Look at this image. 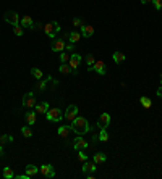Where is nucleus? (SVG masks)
<instances>
[{"instance_id":"4be33fe9","label":"nucleus","mask_w":162,"mask_h":179,"mask_svg":"<svg viewBox=\"0 0 162 179\" xmlns=\"http://www.w3.org/2000/svg\"><path fill=\"white\" fill-rule=\"evenodd\" d=\"M105 160H107V155H105V153H101V152H99V153L94 155V163H96V164H97V163H104Z\"/></svg>"},{"instance_id":"4c0bfd02","label":"nucleus","mask_w":162,"mask_h":179,"mask_svg":"<svg viewBox=\"0 0 162 179\" xmlns=\"http://www.w3.org/2000/svg\"><path fill=\"white\" fill-rule=\"evenodd\" d=\"M97 140H99V134H94L93 135V142H97Z\"/></svg>"},{"instance_id":"f3484780","label":"nucleus","mask_w":162,"mask_h":179,"mask_svg":"<svg viewBox=\"0 0 162 179\" xmlns=\"http://www.w3.org/2000/svg\"><path fill=\"white\" fill-rule=\"evenodd\" d=\"M37 173H39V168L36 166V164H28V166H26V174L29 177H34Z\"/></svg>"},{"instance_id":"423d86ee","label":"nucleus","mask_w":162,"mask_h":179,"mask_svg":"<svg viewBox=\"0 0 162 179\" xmlns=\"http://www.w3.org/2000/svg\"><path fill=\"white\" fill-rule=\"evenodd\" d=\"M23 105L26 106V108H34L36 106V95L33 94V92H28V94L23 95Z\"/></svg>"},{"instance_id":"cd10ccee","label":"nucleus","mask_w":162,"mask_h":179,"mask_svg":"<svg viewBox=\"0 0 162 179\" xmlns=\"http://www.w3.org/2000/svg\"><path fill=\"white\" fill-rule=\"evenodd\" d=\"M60 73H72V66H70V65H65V63H63V65H60Z\"/></svg>"},{"instance_id":"c9c22d12","label":"nucleus","mask_w":162,"mask_h":179,"mask_svg":"<svg viewBox=\"0 0 162 179\" xmlns=\"http://www.w3.org/2000/svg\"><path fill=\"white\" fill-rule=\"evenodd\" d=\"M37 87H39L41 90H44V89H46V81H41V79H39V82H37Z\"/></svg>"},{"instance_id":"1a4fd4ad","label":"nucleus","mask_w":162,"mask_h":179,"mask_svg":"<svg viewBox=\"0 0 162 179\" xmlns=\"http://www.w3.org/2000/svg\"><path fill=\"white\" fill-rule=\"evenodd\" d=\"M93 69L96 71L97 74L104 76V74H105V65H104V61H96L91 68H88V71H93Z\"/></svg>"},{"instance_id":"9b49d317","label":"nucleus","mask_w":162,"mask_h":179,"mask_svg":"<svg viewBox=\"0 0 162 179\" xmlns=\"http://www.w3.org/2000/svg\"><path fill=\"white\" fill-rule=\"evenodd\" d=\"M65 44H67V42L62 40V39H54L52 50H54V52H63V50H65Z\"/></svg>"},{"instance_id":"f8f14e48","label":"nucleus","mask_w":162,"mask_h":179,"mask_svg":"<svg viewBox=\"0 0 162 179\" xmlns=\"http://www.w3.org/2000/svg\"><path fill=\"white\" fill-rule=\"evenodd\" d=\"M83 173L84 174H88V173H94V171H96V163L94 161H83Z\"/></svg>"},{"instance_id":"7c9ffc66","label":"nucleus","mask_w":162,"mask_h":179,"mask_svg":"<svg viewBox=\"0 0 162 179\" xmlns=\"http://www.w3.org/2000/svg\"><path fill=\"white\" fill-rule=\"evenodd\" d=\"M78 160L80 161H86L88 160V155L83 152V150H78Z\"/></svg>"},{"instance_id":"9d476101","label":"nucleus","mask_w":162,"mask_h":179,"mask_svg":"<svg viewBox=\"0 0 162 179\" xmlns=\"http://www.w3.org/2000/svg\"><path fill=\"white\" fill-rule=\"evenodd\" d=\"M88 142L84 140L83 137H76L75 139V142H73V148L76 150V152H78V150H84V148H88Z\"/></svg>"},{"instance_id":"7ed1b4c3","label":"nucleus","mask_w":162,"mask_h":179,"mask_svg":"<svg viewBox=\"0 0 162 179\" xmlns=\"http://www.w3.org/2000/svg\"><path fill=\"white\" fill-rule=\"evenodd\" d=\"M46 116H47L49 121H52V123H59V121L63 118V113H62L60 108H49Z\"/></svg>"},{"instance_id":"ea45409f","label":"nucleus","mask_w":162,"mask_h":179,"mask_svg":"<svg viewBox=\"0 0 162 179\" xmlns=\"http://www.w3.org/2000/svg\"><path fill=\"white\" fill-rule=\"evenodd\" d=\"M147 2H152V0H141V3H143V5H146Z\"/></svg>"},{"instance_id":"2eb2a0df","label":"nucleus","mask_w":162,"mask_h":179,"mask_svg":"<svg viewBox=\"0 0 162 179\" xmlns=\"http://www.w3.org/2000/svg\"><path fill=\"white\" fill-rule=\"evenodd\" d=\"M49 108H50V106H49V103H47V102L36 103V106H34V110H36V113H41V114H46Z\"/></svg>"},{"instance_id":"ddd939ff","label":"nucleus","mask_w":162,"mask_h":179,"mask_svg":"<svg viewBox=\"0 0 162 179\" xmlns=\"http://www.w3.org/2000/svg\"><path fill=\"white\" fill-rule=\"evenodd\" d=\"M81 63V56L78 53H73V55H70V61H68V65L72 66V69H76L78 68V65Z\"/></svg>"},{"instance_id":"bb28decb","label":"nucleus","mask_w":162,"mask_h":179,"mask_svg":"<svg viewBox=\"0 0 162 179\" xmlns=\"http://www.w3.org/2000/svg\"><path fill=\"white\" fill-rule=\"evenodd\" d=\"M21 134H23L24 137H31V135H33V131L29 129V126H24V127H21Z\"/></svg>"},{"instance_id":"c756f323","label":"nucleus","mask_w":162,"mask_h":179,"mask_svg":"<svg viewBox=\"0 0 162 179\" xmlns=\"http://www.w3.org/2000/svg\"><path fill=\"white\" fill-rule=\"evenodd\" d=\"M60 61H62V63L70 61V55H68L67 52H62V53H60Z\"/></svg>"},{"instance_id":"0eeeda50","label":"nucleus","mask_w":162,"mask_h":179,"mask_svg":"<svg viewBox=\"0 0 162 179\" xmlns=\"http://www.w3.org/2000/svg\"><path fill=\"white\" fill-rule=\"evenodd\" d=\"M109 124H110V114L102 113L99 116V119H97V127H99V129H107Z\"/></svg>"},{"instance_id":"aec40b11","label":"nucleus","mask_w":162,"mask_h":179,"mask_svg":"<svg viewBox=\"0 0 162 179\" xmlns=\"http://www.w3.org/2000/svg\"><path fill=\"white\" fill-rule=\"evenodd\" d=\"M70 131H72V127H70V126H60L57 132H59V135H60V137H68Z\"/></svg>"},{"instance_id":"a878e982","label":"nucleus","mask_w":162,"mask_h":179,"mask_svg":"<svg viewBox=\"0 0 162 179\" xmlns=\"http://www.w3.org/2000/svg\"><path fill=\"white\" fill-rule=\"evenodd\" d=\"M31 74L36 77V79L39 81V79H42V71L39 69V68H31Z\"/></svg>"},{"instance_id":"dca6fc26","label":"nucleus","mask_w":162,"mask_h":179,"mask_svg":"<svg viewBox=\"0 0 162 179\" xmlns=\"http://www.w3.org/2000/svg\"><path fill=\"white\" fill-rule=\"evenodd\" d=\"M36 114H37L36 110H29V111L26 113V123L29 124V126L36 123Z\"/></svg>"},{"instance_id":"f03ea898","label":"nucleus","mask_w":162,"mask_h":179,"mask_svg":"<svg viewBox=\"0 0 162 179\" xmlns=\"http://www.w3.org/2000/svg\"><path fill=\"white\" fill-rule=\"evenodd\" d=\"M42 31H44V34H46V35H49L50 39H55V34H57V32L60 31V24L57 23V21H52V23L44 24Z\"/></svg>"},{"instance_id":"b1692460","label":"nucleus","mask_w":162,"mask_h":179,"mask_svg":"<svg viewBox=\"0 0 162 179\" xmlns=\"http://www.w3.org/2000/svg\"><path fill=\"white\" fill-rule=\"evenodd\" d=\"M3 177H7V179H13V177H15L13 169L8 168V166H5V168H3Z\"/></svg>"},{"instance_id":"c85d7f7f","label":"nucleus","mask_w":162,"mask_h":179,"mask_svg":"<svg viewBox=\"0 0 162 179\" xmlns=\"http://www.w3.org/2000/svg\"><path fill=\"white\" fill-rule=\"evenodd\" d=\"M13 32H15L16 35H23L24 29H23V26H21V24H18V26H13Z\"/></svg>"},{"instance_id":"f257e3e1","label":"nucleus","mask_w":162,"mask_h":179,"mask_svg":"<svg viewBox=\"0 0 162 179\" xmlns=\"http://www.w3.org/2000/svg\"><path fill=\"white\" fill-rule=\"evenodd\" d=\"M72 131H75L78 135H83V134H86L91 127H89V123H88V119L86 118H83V116H76L73 121H72Z\"/></svg>"},{"instance_id":"e433bc0d","label":"nucleus","mask_w":162,"mask_h":179,"mask_svg":"<svg viewBox=\"0 0 162 179\" xmlns=\"http://www.w3.org/2000/svg\"><path fill=\"white\" fill-rule=\"evenodd\" d=\"M157 97H160V98H162V85L157 89Z\"/></svg>"},{"instance_id":"a19ab883","label":"nucleus","mask_w":162,"mask_h":179,"mask_svg":"<svg viewBox=\"0 0 162 179\" xmlns=\"http://www.w3.org/2000/svg\"><path fill=\"white\" fill-rule=\"evenodd\" d=\"M160 85H162V74H160Z\"/></svg>"},{"instance_id":"58836bf2","label":"nucleus","mask_w":162,"mask_h":179,"mask_svg":"<svg viewBox=\"0 0 162 179\" xmlns=\"http://www.w3.org/2000/svg\"><path fill=\"white\" fill-rule=\"evenodd\" d=\"M0 156H3V145L0 144Z\"/></svg>"},{"instance_id":"473e14b6","label":"nucleus","mask_w":162,"mask_h":179,"mask_svg":"<svg viewBox=\"0 0 162 179\" xmlns=\"http://www.w3.org/2000/svg\"><path fill=\"white\" fill-rule=\"evenodd\" d=\"M152 3L156 10H162V0H152Z\"/></svg>"},{"instance_id":"6e6552de","label":"nucleus","mask_w":162,"mask_h":179,"mask_svg":"<svg viewBox=\"0 0 162 179\" xmlns=\"http://www.w3.org/2000/svg\"><path fill=\"white\" fill-rule=\"evenodd\" d=\"M39 173L46 177H55V171H54V166L52 164H42L39 168Z\"/></svg>"},{"instance_id":"20e7f679","label":"nucleus","mask_w":162,"mask_h":179,"mask_svg":"<svg viewBox=\"0 0 162 179\" xmlns=\"http://www.w3.org/2000/svg\"><path fill=\"white\" fill-rule=\"evenodd\" d=\"M3 19L7 21L8 24H11V26H18L20 24V21H21V18H20V15L16 11H7L5 15H3Z\"/></svg>"},{"instance_id":"412c9836","label":"nucleus","mask_w":162,"mask_h":179,"mask_svg":"<svg viewBox=\"0 0 162 179\" xmlns=\"http://www.w3.org/2000/svg\"><path fill=\"white\" fill-rule=\"evenodd\" d=\"M112 58H114L115 63H122V61H125V53H122V52H114Z\"/></svg>"},{"instance_id":"393cba45","label":"nucleus","mask_w":162,"mask_h":179,"mask_svg":"<svg viewBox=\"0 0 162 179\" xmlns=\"http://www.w3.org/2000/svg\"><path fill=\"white\" fill-rule=\"evenodd\" d=\"M99 140L101 142H107L109 140V132H107V129H99Z\"/></svg>"},{"instance_id":"4468645a","label":"nucleus","mask_w":162,"mask_h":179,"mask_svg":"<svg viewBox=\"0 0 162 179\" xmlns=\"http://www.w3.org/2000/svg\"><path fill=\"white\" fill-rule=\"evenodd\" d=\"M93 34H94V26H89V24L81 26V35L83 37H91Z\"/></svg>"},{"instance_id":"a211bd4d","label":"nucleus","mask_w":162,"mask_h":179,"mask_svg":"<svg viewBox=\"0 0 162 179\" xmlns=\"http://www.w3.org/2000/svg\"><path fill=\"white\" fill-rule=\"evenodd\" d=\"M20 23H21V26H23V27H34V21H33V18H31V16H28V15L21 18Z\"/></svg>"},{"instance_id":"2f4dec72","label":"nucleus","mask_w":162,"mask_h":179,"mask_svg":"<svg viewBox=\"0 0 162 179\" xmlns=\"http://www.w3.org/2000/svg\"><path fill=\"white\" fill-rule=\"evenodd\" d=\"M86 63H88V65H89L88 68H91V66H93V65H94V63H96V60H94V56H93V55H88V56H86Z\"/></svg>"},{"instance_id":"72a5a7b5","label":"nucleus","mask_w":162,"mask_h":179,"mask_svg":"<svg viewBox=\"0 0 162 179\" xmlns=\"http://www.w3.org/2000/svg\"><path fill=\"white\" fill-rule=\"evenodd\" d=\"M65 50H68V52H73V50H75V44H73V42H68V44H65Z\"/></svg>"},{"instance_id":"6ab92c4d","label":"nucleus","mask_w":162,"mask_h":179,"mask_svg":"<svg viewBox=\"0 0 162 179\" xmlns=\"http://www.w3.org/2000/svg\"><path fill=\"white\" fill-rule=\"evenodd\" d=\"M81 37H83V35H81L80 32L73 31V32H70V34H68V42H73V44H76V42H78Z\"/></svg>"},{"instance_id":"5701e85b","label":"nucleus","mask_w":162,"mask_h":179,"mask_svg":"<svg viewBox=\"0 0 162 179\" xmlns=\"http://www.w3.org/2000/svg\"><path fill=\"white\" fill-rule=\"evenodd\" d=\"M139 103H141L144 108H151V106H152V102H151L149 97H141V98H139Z\"/></svg>"},{"instance_id":"39448f33","label":"nucleus","mask_w":162,"mask_h":179,"mask_svg":"<svg viewBox=\"0 0 162 179\" xmlns=\"http://www.w3.org/2000/svg\"><path fill=\"white\" fill-rule=\"evenodd\" d=\"M76 116H78V106L76 105H68V108L65 110V113H63V118H65L68 123H72Z\"/></svg>"},{"instance_id":"f704fd0d","label":"nucleus","mask_w":162,"mask_h":179,"mask_svg":"<svg viewBox=\"0 0 162 179\" xmlns=\"http://www.w3.org/2000/svg\"><path fill=\"white\" fill-rule=\"evenodd\" d=\"M73 26H76V27H80V26H83V21H81L80 18H75V19H73Z\"/></svg>"}]
</instances>
